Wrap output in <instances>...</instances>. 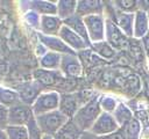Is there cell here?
<instances>
[{
    "instance_id": "7",
    "label": "cell",
    "mask_w": 149,
    "mask_h": 139,
    "mask_svg": "<svg viewBox=\"0 0 149 139\" xmlns=\"http://www.w3.org/2000/svg\"><path fill=\"white\" fill-rule=\"evenodd\" d=\"M112 9H111V14L107 19H109L111 21H113L120 29L121 31L128 37V38H133L134 35V19H135V13H123L118 10L112 3Z\"/></svg>"
},
{
    "instance_id": "23",
    "label": "cell",
    "mask_w": 149,
    "mask_h": 139,
    "mask_svg": "<svg viewBox=\"0 0 149 139\" xmlns=\"http://www.w3.org/2000/svg\"><path fill=\"white\" fill-rule=\"evenodd\" d=\"M19 102H20V97L15 89L0 85V104L9 109L10 107H13Z\"/></svg>"
},
{
    "instance_id": "21",
    "label": "cell",
    "mask_w": 149,
    "mask_h": 139,
    "mask_svg": "<svg viewBox=\"0 0 149 139\" xmlns=\"http://www.w3.org/2000/svg\"><path fill=\"white\" fill-rule=\"evenodd\" d=\"M83 131L74 124L72 119H69L68 123L54 136L55 139H79Z\"/></svg>"
},
{
    "instance_id": "2",
    "label": "cell",
    "mask_w": 149,
    "mask_h": 139,
    "mask_svg": "<svg viewBox=\"0 0 149 139\" xmlns=\"http://www.w3.org/2000/svg\"><path fill=\"white\" fill-rule=\"evenodd\" d=\"M35 119L43 134L55 136L68 123L70 118H68L59 110H55V111H50V112L36 116Z\"/></svg>"
},
{
    "instance_id": "10",
    "label": "cell",
    "mask_w": 149,
    "mask_h": 139,
    "mask_svg": "<svg viewBox=\"0 0 149 139\" xmlns=\"http://www.w3.org/2000/svg\"><path fill=\"white\" fill-rule=\"evenodd\" d=\"M37 38L38 42L48 50L51 52H56L59 54H73L77 53L72 49H70L58 36H47L41 32H37Z\"/></svg>"
},
{
    "instance_id": "11",
    "label": "cell",
    "mask_w": 149,
    "mask_h": 139,
    "mask_svg": "<svg viewBox=\"0 0 149 139\" xmlns=\"http://www.w3.org/2000/svg\"><path fill=\"white\" fill-rule=\"evenodd\" d=\"M15 90L17 92L21 102L31 105L34 103V101L37 98V96L44 90V87L40 82L34 80L31 82L21 83Z\"/></svg>"
},
{
    "instance_id": "12",
    "label": "cell",
    "mask_w": 149,
    "mask_h": 139,
    "mask_svg": "<svg viewBox=\"0 0 149 139\" xmlns=\"http://www.w3.org/2000/svg\"><path fill=\"white\" fill-rule=\"evenodd\" d=\"M58 37L70 47L72 49L74 52H80V51H84V50H87L90 49V45L79 36L77 35L74 31H72L70 28H68L66 25L63 24L59 34H58Z\"/></svg>"
},
{
    "instance_id": "25",
    "label": "cell",
    "mask_w": 149,
    "mask_h": 139,
    "mask_svg": "<svg viewBox=\"0 0 149 139\" xmlns=\"http://www.w3.org/2000/svg\"><path fill=\"white\" fill-rule=\"evenodd\" d=\"M121 129L125 132L127 139H140L141 133V123L136 117H133L129 122H127Z\"/></svg>"
},
{
    "instance_id": "13",
    "label": "cell",
    "mask_w": 149,
    "mask_h": 139,
    "mask_svg": "<svg viewBox=\"0 0 149 139\" xmlns=\"http://www.w3.org/2000/svg\"><path fill=\"white\" fill-rule=\"evenodd\" d=\"M83 105L80 102V97L76 93H69V94H61V102L58 110L64 114L68 118H72L74 114L78 111V109Z\"/></svg>"
},
{
    "instance_id": "29",
    "label": "cell",
    "mask_w": 149,
    "mask_h": 139,
    "mask_svg": "<svg viewBox=\"0 0 149 139\" xmlns=\"http://www.w3.org/2000/svg\"><path fill=\"white\" fill-rule=\"evenodd\" d=\"M112 5L120 12L123 13H136L139 10L137 0H116Z\"/></svg>"
},
{
    "instance_id": "17",
    "label": "cell",
    "mask_w": 149,
    "mask_h": 139,
    "mask_svg": "<svg viewBox=\"0 0 149 139\" xmlns=\"http://www.w3.org/2000/svg\"><path fill=\"white\" fill-rule=\"evenodd\" d=\"M63 24L66 25L68 28H70L77 35H79L91 46V42H90L88 35H87V30H86V25H85V22H84V17L79 16L78 14H74V15L63 20Z\"/></svg>"
},
{
    "instance_id": "24",
    "label": "cell",
    "mask_w": 149,
    "mask_h": 139,
    "mask_svg": "<svg viewBox=\"0 0 149 139\" xmlns=\"http://www.w3.org/2000/svg\"><path fill=\"white\" fill-rule=\"evenodd\" d=\"M57 3V16L62 20H65L76 14L77 1L76 0H59Z\"/></svg>"
},
{
    "instance_id": "18",
    "label": "cell",
    "mask_w": 149,
    "mask_h": 139,
    "mask_svg": "<svg viewBox=\"0 0 149 139\" xmlns=\"http://www.w3.org/2000/svg\"><path fill=\"white\" fill-rule=\"evenodd\" d=\"M149 31V21H148V15L143 10H137L135 13V19H134V35L133 38L140 41L143 38L147 32Z\"/></svg>"
},
{
    "instance_id": "15",
    "label": "cell",
    "mask_w": 149,
    "mask_h": 139,
    "mask_svg": "<svg viewBox=\"0 0 149 139\" xmlns=\"http://www.w3.org/2000/svg\"><path fill=\"white\" fill-rule=\"evenodd\" d=\"M62 27L63 20L59 19L57 15H45L41 16L40 30L37 32H41L47 36H58Z\"/></svg>"
},
{
    "instance_id": "16",
    "label": "cell",
    "mask_w": 149,
    "mask_h": 139,
    "mask_svg": "<svg viewBox=\"0 0 149 139\" xmlns=\"http://www.w3.org/2000/svg\"><path fill=\"white\" fill-rule=\"evenodd\" d=\"M27 10H33L37 13L40 16L45 15H57V3L52 1L44 0H33L26 2Z\"/></svg>"
},
{
    "instance_id": "41",
    "label": "cell",
    "mask_w": 149,
    "mask_h": 139,
    "mask_svg": "<svg viewBox=\"0 0 149 139\" xmlns=\"http://www.w3.org/2000/svg\"><path fill=\"white\" fill-rule=\"evenodd\" d=\"M147 15H148V21H149V12L147 13Z\"/></svg>"
},
{
    "instance_id": "37",
    "label": "cell",
    "mask_w": 149,
    "mask_h": 139,
    "mask_svg": "<svg viewBox=\"0 0 149 139\" xmlns=\"http://www.w3.org/2000/svg\"><path fill=\"white\" fill-rule=\"evenodd\" d=\"M79 139H99V137H97L95 134H93L90 131H83V133L80 134Z\"/></svg>"
},
{
    "instance_id": "27",
    "label": "cell",
    "mask_w": 149,
    "mask_h": 139,
    "mask_svg": "<svg viewBox=\"0 0 149 139\" xmlns=\"http://www.w3.org/2000/svg\"><path fill=\"white\" fill-rule=\"evenodd\" d=\"M8 139H29L27 126L22 125H6L3 127Z\"/></svg>"
},
{
    "instance_id": "5",
    "label": "cell",
    "mask_w": 149,
    "mask_h": 139,
    "mask_svg": "<svg viewBox=\"0 0 149 139\" xmlns=\"http://www.w3.org/2000/svg\"><path fill=\"white\" fill-rule=\"evenodd\" d=\"M130 39L128 38L121 29L109 19L106 17V32L105 41L115 50H128L130 45Z\"/></svg>"
},
{
    "instance_id": "40",
    "label": "cell",
    "mask_w": 149,
    "mask_h": 139,
    "mask_svg": "<svg viewBox=\"0 0 149 139\" xmlns=\"http://www.w3.org/2000/svg\"><path fill=\"white\" fill-rule=\"evenodd\" d=\"M147 60H148V66H149V53H147Z\"/></svg>"
},
{
    "instance_id": "14",
    "label": "cell",
    "mask_w": 149,
    "mask_h": 139,
    "mask_svg": "<svg viewBox=\"0 0 149 139\" xmlns=\"http://www.w3.org/2000/svg\"><path fill=\"white\" fill-rule=\"evenodd\" d=\"M105 3L100 0H79L77 1L76 14L81 17H86L90 15L104 14Z\"/></svg>"
},
{
    "instance_id": "3",
    "label": "cell",
    "mask_w": 149,
    "mask_h": 139,
    "mask_svg": "<svg viewBox=\"0 0 149 139\" xmlns=\"http://www.w3.org/2000/svg\"><path fill=\"white\" fill-rule=\"evenodd\" d=\"M61 94L57 90H43L31 104L34 116H40L50 111L58 110Z\"/></svg>"
},
{
    "instance_id": "8",
    "label": "cell",
    "mask_w": 149,
    "mask_h": 139,
    "mask_svg": "<svg viewBox=\"0 0 149 139\" xmlns=\"http://www.w3.org/2000/svg\"><path fill=\"white\" fill-rule=\"evenodd\" d=\"M119 129H120V126H119L118 122L115 120L113 114L101 112L100 116L94 122V124L92 125L90 132H92L97 137H102V136H107Z\"/></svg>"
},
{
    "instance_id": "34",
    "label": "cell",
    "mask_w": 149,
    "mask_h": 139,
    "mask_svg": "<svg viewBox=\"0 0 149 139\" xmlns=\"http://www.w3.org/2000/svg\"><path fill=\"white\" fill-rule=\"evenodd\" d=\"M7 73H8V64L5 60L0 59V81L3 80V78L7 75Z\"/></svg>"
},
{
    "instance_id": "39",
    "label": "cell",
    "mask_w": 149,
    "mask_h": 139,
    "mask_svg": "<svg viewBox=\"0 0 149 139\" xmlns=\"http://www.w3.org/2000/svg\"><path fill=\"white\" fill-rule=\"evenodd\" d=\"M42 139H55V137L54 136H49V134H43Z\"/></svg>"
},
{
    "instance_id": "32",
    "label": "cell",
    "mask_w": 149,
    "mask_h": 139,
    "mask_svg": "<svg viewBox=\"0 0 149 139\" xmlns=\"http://www.w3.org/2000/svg\"><path fill=\"white\" fill-rule=\"evenodd\" d=\"M8 122V108L0 104V129L5 127Z\"/></svg>"
},
{
    "instance_id": "35",
    "label": "cell",
    "mask_w": 149,
    "mask_h": 139,
    "mask_svg": "<svg viewBox=\"0 0 149 139\" xmlns=\"http://www.w3.org/2000/svg\"><path fill=\"white\" fill-rule=\"evenodd\" d=\"M137 6L140 10H143L146 13L149 12V0H137Z\"/></svg>"
},
{
    "instance_id": "9",
    "label": "cell",
    "mask_w": 149,
    "mask_h": 139,
    "mask_svg": "<svg viewBox=\"0 0 149 139\" xmlns=\"http://www.w3.org/2000/svg\"><path fill=\"white\" fill-rule=\"evenodd\" d=\"M83 61L78 57V53L63 54L61 63V73L70 78H78L83 74Z\"/></svg>"
},
{
    "instance_id": "26",
    "label": "cell",
    "mask_w": 149,
    "mask_h": 139,
    "mask_svg": "<svg viewBox=\"0 0 149 139\" xmlns=\"http://www.w3.org/2000/svg\"><path fill=\"white\" fill-rule=\"evenodd\" d=\"M113 116H114V118L118 122V124H119L120 127L123 126L127 122H129L134 117L133 114H132V111H130V109L126 104H123L122 102H119V105L115 109V111L113 112Z\"/></svg>"
},
{
    "instance_id": "38",
    "label": "cell",
    "mask_w": 149,
    "mask_h": 139,
    "mask_svg": "<svg viewBox=\"0 0 149 139\" xmlns=\"http://www.w3.org/2000/svg\"><path fill=\"white\" fill-rule=\"evenodd\" d=\"M0 139H8V137H7V134H6L5 130H3V127L0 129Z\"/></svg>"
},
{
    "instance_id": "31",
    "label": "cell",
    "mask_w": 149,
    "mask_h": 139,
    "mask_svg": "<svg viewBox=\"0 0 149 139\" xmlns=\"http://www.w3.org/2000/svg\"><path fill=\"white\" fill-rule=\"evenodd\" d=\"M27 129H28V132H29V139H42L43 133L41 132L37 123H36L35 117L27 124Z\"/></svg>"
},
{
    "instance_id": "19",
    "label": "cell",
    "mask_w": 149,
    "mask_h": 139,
    "mask_svg": "<svg viewBox=\"0 0 149 139\" xmlns=\"http://www.w3.org/2000/svg\"><path fill=\"white\" fill-rule=\"evenodd\" d=\"M62 56L63 54L51 52V51H47L38 59L40 68L47 70V71H59L61 63H62Z\"/></svg>"
},
{
    "instance_id": "33",
    "label": "cell",
    "mask_w": 149,
    "mask_h": 139,
    "mask_svg": "<svg viewBox=\"0 0 149 139\" xmlns=\"http://www.w3.org/2000/svg\"><path fill=\"white\" fill-rule=\"evenodd\" d=\"M99 139H127L126 136H125V132L120 127L119 130L107 134V136H102V137H99Z\"/></svg>"
},
{
    "instance_id": "1",
    "label": "cell",
    "mask_w": 149,
    "mask_h": 139,
    "mask_svg": "<svg viewBox=\"0 0 149 139\" xmlns=\"http://www.w3.org/2000/svg\"><path fill=\"white\" fill-rule=\"evenodd\" d=\"M99 96L100 94L94 95L91 100L85 102L71 118L81 131H90L97 118L102 112L99 105Z\"/></svg>"
},
{
    "instance_id": "22",
    "label": "cell",
    "mask_w": 149,
    "mask_h": 139,
    "mask_svg": "<svg viewBox=\"0 0 149 139\" xmlns=\"http://www.w3.org/2000/svg\"><path fill=\"white\" fill-rule=\"evenodd\" d=\"M90 49L93 53H95L98 57H100L102 59L109 60V59H113L116 56V50L113 49L106 41L98 42V43H92Z\"/></svg>"
},
{
    "instance_id": "20",
    "label": "cell",
    "mask_w": 149,
    "mask_h": 139,
    "mask_svg": "<svg viewBox=\"0 0 149 139\" xmlns=\"http://www.w3.org/2000/svg\"><path fill=\"white\" fill-rule=\"evenodd\" d=\"M59 72L61 71H47V70L38 68L34 72V80L40 82L43 87L52 86L58 81Z\"/></svg>"
},
{
    "instance_id": "36",
    "label": "cell",
    "mask_w": 149,
    "mask_h": 139,
    "mask_svg": "<svg viewBox=\"0 0 149 139\" xmlns=\"http://www.w3.org/2000/svg\"><path fill=\"white\" fill-rule=\"evenodd\" d=\"M142 46H143V50L146 51V53H149V31L147 32V35L140 39Z\"/></svg>"
},
{
    "instance_id": "6",
    "label": "cell",
    "mask_w": 149,
    "mask_h": 139,
    "mask_svg": "<svg viewBox=\"0 0 149 139\" xmlns=\"http://www.w3.org/2000/svg\"><path fill=\"white\" fill-rule=\"evenodd\" d=\"M31 105L26 104L23 102H19L8 109V122L7 125H22L27 126V124L34 118Z\"/></svg>"
},
{
    "instance_id": "28",
    "label": "cell",
    "mask_w": 149,
    "mask_h": 139,
    "mask_svg": "<svg viewBox=\"0 0 149 139\" xmlns=\"http://www.w3.org/2000/svg\"><path fill=\"white\" fill-rule=\"evenodd\" d=\"M99 105H100V109L102 112L113 114L119 105V101L112 95L101 94L99 96Z\"/></svg>"
},
{
    "instance_id": "4",
    "label": "cell",
    "mask_w": 149,
    "mask_h": 139,
    "mask_svg": "<svg viewBox=\"0 0 149 139\" xmlns=\"http://www.w3.org/2000/svg\"><path fill=\"white\" fill-rule=\"evenodd\" d=\"M84 22L86 25V30H87V35L91 44L105 41L106 17L104 16V14L86 16L84 17Z\"/></svg>"
},
{
    "instance_id": "30",
    "label": "cell",
    "mask_w": 149,
    "mask_h": 139,
    "mask_svg": "<svg viewBox=\"0 0 149 139\" xmlns=\"http://www.w3.org/2000/svg\"><path fill=\"white\" fill-rule=\"evenodd\" d=\"M23 20H24V22H26L29 27L36 29L37 31L40 30L41 16H40L37 13H35V12H33V10H27V12L24 13V15H23Z\"/></svg>"
}]
</instances>
